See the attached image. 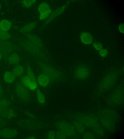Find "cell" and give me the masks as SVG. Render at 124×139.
Returning <instances> with one entry per match:
<instances>
[{"instance_id": "30", "label": "cell", "mask_w": 124, "mask_h": 139, "mask_svg": "<svg viewBox=\"0 0 124 139\" xmlns=\"http://www.w3.org/2000/svg\"><path fill=\"white\" fill-rule=\"evenodd\" d=\"M3 95V90L2 86L0 83V97H1Z\"/></svg>"}, {"instance_id": "29", "label": "cell", "mask_w": 124, "mask_h": 139, "mask_svg": "<svg viewBox=\"0 0 124 139\" xmlns=\"http://www.w3.org/2000/svg\"><path fill=\"white\" fill-rule=\"evenodd\" d=\"M118 29L120 33L122 34L124 33V24L121 23L119 25Z\"/></svg>"}, {"instance_id": "5", "label": "cell", "mask_w": 124, "mask_h": 139, "mask_svg": "<svg viewBox=\"0 0 124 139\" xmlns=\"http://www.w3.org/2000/svg\"><path fill=\"white\" fill-rule=\"evenodd\" d=\"M41 68L43 73L47 75L51 80H55L58 77V72L51 67L43 64L41 66Z\"/></svg>"}, {"instance_id": "26", "label": "cell", "mask_w": 124, "mask_h": 139, "mask_svg": "<svg viewBox=\"0 0 124 139\" xmlns=\"http://www.w3.org/2000/svg\"><path fill=\"white\" fill-rule=\"evenodd\" d=\"M93 45L94 48L97 50L100 51L103 49V45L100 43L95 42L93 43Z\"/></svg>"}, {"instance_id": "6", "label": "cell", "mask_w": 124, "mask_h": 139, "mask_svg": "<svg viewBox=\"0 0 124 139\" xmlns=\"http://www.w3.org/2000/svg\"><path fill=\"white\" fill-rule=\"evenodd\" d=\"M69 1L67 2L62 6L51 13L50 16L45 23L44 25H46L53 20L62 13L69 4Z\"/></svg>"}, {"instance_id": "1", "label": "cell", "mask_w": 124, "mask_h": 139, "mask_svg": "<svg viewBox=\"0 0 124 139\" xmlns=\"http://www.w3.org/2000/svg\"><path fill=\"white\" fill-rule=\"evenodd\" d=\"M119 76L118 71L116 70L111 71L106 74L100 82L99 91L102 92L111 88L116 83Z\"/></svg>"}, {"instance_id": "21", "label": "cell", "mask_w": 124, "mask_h": 139, "mask_svg": "<svg viewBox=\"0 0 124 139\" xmlns=\"http://www.w3.org/2000/svg\"><path fill=\"white\" fill-rule=\"evenodd\" d=\"M31 81V79L27 76L25 75L21 77V83L25 87L28 88Z\"/></svg>"}, {"instance_id": "12", "label": "cell", "mask_w": 124, "mask_h": 139, "mask_svg": "<svg viewBox=\"0 0 124 139\" xmlns=\"http://www.w3.org/2000/svg\"><path fill=\"white\" fill-rule=\"evenodd\" d=\"M7 60L8 63L10 65H16L19 62L20 58L17 54L13 53L9 56Z\"/></svg>"}, {"instance_id": "24", "label": "cell", "mask_w": 124, "mask_h": 139, "mask_svg": "<svg viewBox=\"0 0 124 139\" xmlns=\"http://www.w3.org/2000/svg\"><path fill=\"white\" fill-rule=\"evenodd\" d=\"M67 136L62 132L59 130L55 134V138L56 139H65L66 138Z\"/></svg>"}, {"instance_id": "8", "label": "cell", "mask_w": 124, "mask_h": 139, "mask_svg": "<svg viewBox=\"0 0 124 139\" xmlns=\"http://www.w3.org/2000/svg\"><path fill=\"white\" fill-rule=\"evenodd\" d=\"M37 80L38 84L43 87H46L47 86L51 81L47 75L43 73L39 75Z\"/></svg>"}, {"instance_id": "2", "label": "cell", "mask_w": 124, "mask_h": 139, "mask_svg": "<svg viewBox=\"0 0 124 139\" xmlns=\"http://www.w3.org/2000/svg\"><path fill=\"white\" fill-rule=\"evenodd\" d=\"M90 70L87 66L83 64H80L77 66L74 71V75L77 78L80 79H86L89 76Z\"/></svg>"}, {"instance_id": "20", "label": "cell", "mask_w": 124, "mask_h": 139, "mask_svg": "<svg viewBox=\"0 0 124 139\" xmlns=\"http://www.w3.org/2000/svg\"><path fill=\"white\" fill-rule=\"evenodd\" d=\"M27 75L32 81L37 82V80L34 73L32 70L30 66H28L26 69Z\"/></svg>"}, {"instance_id": "33", "label": "cell", "mask_w": 124, "mask_h": 139, "mask_svg": "<svg viewBox=\"0 0 124 139\" xmlns=\"http://www.w3.org/2000/svg\"><path fill=\"white\" fill-rule=\"evenodd\" d=\"M1 4H0V9H1Z\"/></svg>"}, {"instance_id": "7", "label": "cell", "mask_w": 124, "mask_h": 139, "mask_svg": "<svg viewBox=\"0 0 124 139\" xmlns=\"http://www.w3.org/2000/svg\"><path fill=\"white\" fill-rule=\"evenodd\" d=\"M16 91L18 96L22 99L25 100L28 98V92L25 87L21 83L17 84Z\"/></svg>"}, {"instance_id": "17", "label": "cell", "mask_w": 124, "mask_h": 139, "mask_svg": "<svg viewBox=\"0 0 124 139\" xmlns=\"http://www.w3.org/2000/svg\"><path fill=\"white\" fill-rule=\"evenodd\" d=\"M27 37L31 41V42L37 47H40L41 46V43L40 40L36 36L30 34H28Z\"/></svg>"}, {"instance_id": "15", "label": "cell", "mask_w": 124, "mask_h": 139, "mask_svg": "<svg viewBox=\"0 0 124 139\" xmlns=\"http://www.w3.org/2000/svg\"><path fill=\"white\" fill-rule=\"evenodd\" d=\"M12 25L11 22L7 19H3L0 22V29L5 31H8L9 30Z\"/></svg>"}, {"instance_id": "14", "label": "cell", "mask_w": 124, "mask_h": 139, "mask_svg": "<svg viewBox=\"0 0 124 139\" xmlns=\"http://www.w3.org/2000/svg\"><path fill=\"white\" fill-rule=\"evenodd\" d=\"M24 71L23 67L21 65L17 64L13 69L12 72L16 76H19L22 75Z\"/></svg>"}, {"instance_id": "31", "label": "cell", "mask_w": 124, "mask_h": 139, "mask_svg": "<svg viewBox=\"0 0 124 139\" xmlns=\"http://www.w3.org/2000/svg\"><path fill=\"white\" fill-rule=\"evenodd\" d=\"M27 139H36V138L34 137V136H31L29 137L28 138H27Z\"/></svg>"}, {"instance_id": "3", "label": "cell", "mask_w": 124, "mask_h": 139, "mask_svg": "<svg viewBox=\"0 0 124 139\" xmlns=\"http://www.w3.org/2000/svg\"><path fill=\"white\" fill-rule=\"evenodd\" d=\"M56 127L59 130L64 133L67 136H71L74 133V129L69 123L65 122H60L56 124Z\"/></svg>"}, {"instance_id": "13", "label": "cell", "mask_w": 124, "mask_h": 139, "mask_svg": "<svg viewBox=\"0 0 124 139\" xmlns=\"http://www.w3.org/2000/svg\"><path fill=\"white\" fill-rule=\"evenodd\" d=\"M0 43V50L3 53H8L12 50V46L10 43L2 41Z\"/></svg>"}, {"instance_id": "18", "label": "cell", "mask_w": 124, "mask_h": 139, "mask_svg": "<svg viewBox=\"0 0 124 139\" xmlns=\"http://www.w3.org/2000/svg\"><path fill=\"white\" fill-rule=\"evenodd\" d=\"M36 95L37 100L41 104H43L45 102L46 99L44 94L39 89L37 90Z\"/></svg>"}, {"instance_id": "19", "label": "cell", "mask_w": 124, "mask_h": 139, "mask_svg": "<svg viewBox=\"0 0 124 139\" xmlns=\"http://www.w3.org/2000/svg\"><path fill=\"white\" fill-rule=\"evenodd\" d=\"M11 35L8 31L2 30L0 29V40L5 41L9 39Z\"/></svg>"}, {"instance_id": "28", "label": "cell", "mask_w": 124, "mask_h": 139, "mask_svg": "<svg viewBox=\"0 0 124 139\" xmlns=\"http://www.w3.org/2000/svg\"><path fill=\"white\" fill-rule=\"evenodd\" d=\"M56 134L54 131H49L47 133V137L49 139H54L55 138Z\"/></svg>"}, {"instance_id": "16", "label": "cell", "mask_w": 124, "mask_h": 139, "mask_svg": "<svg viewBox=\"0 0 124 139\" xmlns=\"http://www.w3.org/2000/svg\"><path fill=\"white\" fill-rule=\"evenodd\" d=\"M36 24V22H33L29 23L21 28L20 32L24 33L29 32L33 29L35 27Z\"/></svg>"}, {"instance_id": "9", "label": "cell", "mask_w": 124, "mask_h": 139, "mask_svg": "<svg viewBox=\"0 0 124 139\" xmlns=\"http://www.w3.org/2000/svg\"><path fill=\"white\" fill-rule=\"evenodd\" d=\"M17 134L16 131L12 129H5L0 131V136L4 138H13Z\"/></svg>"}, {"instance_id": "22", "label": "cell", "mask_w": 124, "mask_h": 139, "mask_svg": "<svg viewBox=\"0 0 124 139\" xmlns=\"http://www.w3.org/2000/svg\"><path fill=\"white\" fill-rule=\"evenodd\" d=\"M36 0H24L21 1V2L24 7L28 8L31 7L36 2Z\"/></svg>"}, {"instance_id": "27", "label": "cell", "mask_w": 124, "mask_h": 139, "mask_svg": "<svg viewBox=\"0 0 124 139\" xmlns=\"http://www.w3.org/2000/svg\"><path fill=\"white\" fill-rule=\"evenodd\" d=\"M108 54V50L105 49H102L99 51V54L102 57H106Z\"/></svg>"}, {"instance_id": "23", "label": "cell", "mask_w": 124, "mask_h": 139, "mask_svg": "<svg viewBox=\"0 0 124 139\" xmlns=\"http://www.w3.org/2000/svg\"><path fill=\"white\" fill-rule=\"evenodd\" d=\"M38 87L37 82L31 81L29 85L28 88L31 90H34L36 89Z\"/></svg>"}, {"instance_id": "10", "label": "cell", "mask_w": 124, "mask_h": 139, "mask_svg": "<svg viewBox=\"0 0 124 139\" xmlns=\"http://www.w3.org/2000/svg\"><path fill=\"white\" fill-rule=\"evenodd\" d=\"M80 38L81 42L86 45H90L92 44L93 38L92 35L89 33L84 32L81 33Z\"/></svg>"}, {"instance_id": "32", "label": "cell", "mask_w": 124, "mask_h": 139, "mask_svg": "<svg viewBox=\"0 0 124 139\" xmlns=\"http://www.w3.org/2000/svg\"><path fill=\"white\" fill-rule=\"evenodd\" d=\"M2 56L1 52H0V61L1 60L2 58Z\"/></svg>"}, {"instance_id": "25", "label": "cell", "mask_w": 124, "mask_h": 139, "mask_svg": "<svg viewBox=\"0 0 124 139\" xmlns=\"http://www.w3.org/2000/svg\"><path fill=\"white\" fill-rule=\"evenodd\" d=\"M8 103L5 99H2L0 100V111L5 108L8 106Z\"/></svg>"}, {"instance_id": "11", "label": "cell", "mask_w": 124, "mask_h": 139, "mask_svg": "<svg viewBox=\"0 0 124 139\" xmlns=\"http://www.w3.org/2000/svg\"><path fill=\"white\" fill-rule=\"evenodd\" d=\"M16 76L12 71H7L4 74L3 79L6 82L8 83H11L13 82L16 79Z\"/></svg>"}, {"instance_id": "4", "label": "cell", "mask_w": 124, "mask_h": 139, "mask_svg": "<svg viewBox=\"0 0 124 139\" xmlns=\"http://www.w3.org/2000/svg\"><path fill=\"white\" fill-rule=\"evenodd\" d=\"M38 10L40 14L39 19H44L49 16L52 13V10L49 5L46 3H43L39 5Z\"/></svg>"}]
</instances>
